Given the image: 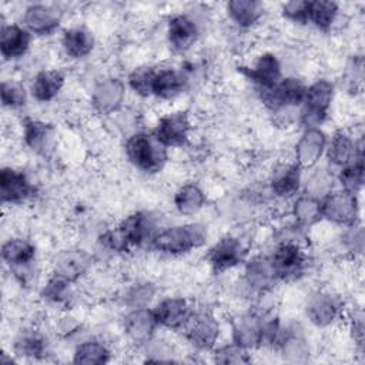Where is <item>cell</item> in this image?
I'll list each match as a JSON object with an SVG mask.
<instances>
[{
  "mask_svg": "<svg viewBox=\"0 0 365 365\" xmlns=\"http://www.w3.org/2000/svg\"><path fill=\"white\" fill-rule=\"evenodd\" d=\"M207 232L200 224L177 225L167 228L153 237L151 244L157 251L165 254H184L205 242Z\"/></svg>",
  "mask_w": 365,
  "mask_h": 365,
  "instance_id": "obj_1",
  "label": "cell"
},
{
  "mask_svg": "<svg viewBox=\"0 0 365 365\" xmlns=\"http://www.w3.org/2000/svg\"><path fill=\"white\" fill-rule=\"evenodd\" d=\"M128 160L140 170L147 173L158 171L167 160L165 147L147 133H135L125 143Z\"/></svg>",
  "mask_w": 365,
  "mask_h": 365,
  "instance_id": "obj_2",
  "label": "cell"
},
{
  "mask_svg": "<svg viewBox=\"0 0 365 365\" xmlns=\"http://www.w3.org/2000/svg\"><path fill=\"white\" fill-rule=\"evenodd\" d=\"M334 96V86L328 80H317L311 84L304 97L302 121L308 128H317L327 117L331 100Z\"/></svg>",
  "mask_w": 365,
  "mask_h": 365,
  "instance_id": "obj_3",
  "label": "cell"
},
{
  "mask_svg": "<svg viewBox=\"0 0 365 365\" xmlns=\"http://www.w3.org/2000/svg\"><path fill=\"white\" fill-rule=\"evenodd\" d=\"M321 215L336 224H355L358 217L356 194L346 190L329 192L321 202Z\"/></svg>",
  "mask_w": 365,
  "mask_h": 365,
  "instance_id": "obj_4",
  "label": "cell"
},
{
  "mask_svg": "<svg viewBox=\"0 0 365 365\" xmlns=\"http://www.w3.org/2000/svg\"><path fill=\"white\" fill-rule=\"evenodd\" d=\"M182 329L187 339L198 349H211L218 338V324L208 312H191Z\"/></svg>",
  "mask_w": 365,
  "mask_h": 365,
  "instance_id": "obj_5",
  "label": "cell"
},
{
  "mask_svg": "<svg viewBox=\"0 0 365 365\" xmlns=\"http://www.w3.org/2000/svg\"><path fill=\"white\" fill-rule=\"evenodd\" d=\"M188 131V115L182 111H175L160 118L154 135L164 147H180L187 141Z\"/></svg>",
  "mask_w": 365,
  "mask_h": 365,
  "instance_id": "obj_6",
  "label": "cell"
},
{
  "mask_svg": "<svg viewBox=\"0 0 365 365\" xmlns=\"http://www.w3.org/2000/svg\"><path fill=\"white\" fill-rule=\"evenodd\" d=\"M91 257L83 250H66L53 259V274L67 282L77 281L90 267Z\"/></svg>",
  "mask_w": 365,
  "mask_h": 365,
  "instance_id": "obj_7",
  "label": "cell"
},
{
  "mask_svg": "<svg viewBox=\"0 0 365 365\" xmlns=\"http://www.w3.org/2000/svg\"><path fill=\"white\" fill-rule=\"evenodd\" d=\"M244 247L235 237H224L207 254V259L215 272L235 267L244 258Z\"/></svg>",
  "mask_w": 365,
  "mask_h": 365,
  "instance_id": "obj_8",
  "label": "cell"
},
{
  "mask_svg": "<svg viewBox=\"0 0 365 365\" xmlns=\"http://www.w3.org/2000/svg\"><path fill=\"white\" fill-rule=\"evenodd\" d=\"M342 311V302L338 297L327 292L315 294L307 304V315L309 321L318 327L332 324Z\"/></svg>",
  "mask_w": 365,
  "mask_h": 365,
  "instance_id": "obj_9",
  "label": "cell"
},
{
  "mask_svg": "<svg viewBox=\"0 0 365 365\" xmlns=\"http://www.w3.org/2000/svg\"><path fill=\"white\" fill-rule=\"evenodd\" d=\"M277 277L288 278L301 272L304 265L302 250L291 241L281 242L269 257Z\"/></svg>",
  "mask_w": 365,
  "mask_h": 365,
  "instance_id": "obj_10",
  "label": "cell"
},
{
  "mask_svg": "<svg viewBox=\"0 0 365 365\" xmlns=\"http://www.w3.org/2000/svg\"><path fill=\"white\" fill-rule=\"evenodd\" d=\"M307 87L304 83L295 77H288L279 80L275 87L267 91V101L274 108L294 107L304 101Z\"/></svg>",
  "mask_w": 365,
  "mask_h": 365,
  "instance_id": "obj_11",
  "label": "cell"
},
{
  "mask_svg": "<svg viewBox=\"0 0 365 365\" xmlns=\"http://www.w3.org/2000/svg\"><path fill=\"white\" fill-rule=\"evenodd\" d=\"M327 138L319 128H307L295 145L297 164L301 168L314 167L325 150Z\"/></svg>",
  "mask_w": 365,
  "mask_h": 365,
  "instance_id": "obj_12",
  "label": "cell"
},
{
  "mask_svg": "<svg viewBox=\"0 0 365 365\" xmlns=\"http://www.w3.org/2000/svg\"><path fill=\"white\" fill-rule=\"evenodd\" d=\"M34 187L23 171L3 168L0 171V195L3 202H21L31 195Z\"/></svg>",
  "mask_w": 365,
  "mask_h": 365,
  "instance_id": "obj_13",
  "label": "cell"
},
{
  "mask_svg": "<svg viewBox=\"0 0 365 365\" xmlns=\"http://www.w3.org/2000/svg\"><path fill=\"white\" fill-rule=\"evenodd\" d=\"M60 19L61 13L56 7L47 4H31L26 9L23 16L26 29L41 36L53 33L58 27Z\"/></svg>",
  "mask_w": 365,
  "mask_h": 365,
  "instance_id": "obj_14",
  "label": "cell"
},
{
  "mask_svg": "<svg viewBox=\"0 0 365 365\" xmlns=\"http://www.w3.org/2000/svg\"><path fill=\"white\" fill-rule=\"evenodd\" d=\"M157 325V319L153 311L147 308H133L131 312L124 318V329L128 338L133 342L144 344L150 342L154 329Z\"/></svg>",
  "mask_w": 365,
  "mask_h": 365,
  "instance_id": "obj_15",
  "label": "cell"
},
{
  "mask_svg": "<svg viewBox=\"0 0 365 365\" xmlns=\"http://www.w3.org/2000/svg\"><path fill=\"white\" fill-rule=\"evenodd\" d=\"M153 312L157 319V324L171 329L182 328L185 321L191 315L190 305L185 299L171 297L163 299Z\"/></svg>",
  "mask_w": 365,
  "mask_h": 365,
  "instance_id": "obj_16",
  "label": "cell"
},
{
  "mask_svg": "<svg viewBox=\"0 0 365 365\" xmlns=\"http://www.w3.org/2000/svg\"><path fill=\"white\" fill-rule=\"evenodd\" d=\"M124 100V84L118 78L98 83L93 93V106L98 113L107 114L117 110Z\"/></svg>",
  "mask_w": 365,
  "mask_h": 365,
  "instance_id": "obj_17",
  "label": "cell"
},
{
  "mask_svg": "<svg viewBox=\"0 0 365 365\" xmlns=\"http://www.w3.org/2000/svg\"><path fill=\"white\" fill-rule=\"evenodd\" d=\"M30 31L17 24H3L0 34V50L6 60L21 57L30 46Z\"/></svg>",
  "mask_w": 365,
  "mask_h": 365,
  "instance_id": "obj_18",
  "label": "cell"
},
{
  "mask_svg": "<svg viewBox=\"0 0 365 365\" xmlns=\"http://www.w3.org/2000/svg\"><path fill=\"white\" fill-rule=\"evenodd\" d=\"M244 73L257 83L265 91L271 90L281 80V66L274 54H262L251 68H245Z\"/></svg>",
  "mask_w": 365,
  "mask_h": 365,
  "instance_id": "obj_19",
  "label": "cell"
},
{
  "mask_svg": "<svg viewBox=\"0 0 365 365\" xmlns=\"http://www.w3.org/2000/svg\"><path fill=\"white\" fill-rule=\"evenodd\" d=\"M264 322L257 315H244L232 327L234 344L248 349L262 344Z\"/></svg>",
  "mask_w": 365,
  "mask_h": 365,
  "instance_id": "obj_20",
  "label": "cell"
},
{
  "mask_svg": "<svg viewBox=\"0 0 365 365\" xmlns=\"http://www.w3.org/2000/svg\"><path fill=\"white\" fill-rule=\"evenodd\" d=\"M197 37L195 23L182 14H177L168 21V41L175 50L188 48Z\"/></svg>",
  "mask_w": 365,
  "mask_h": 365,
  "instance_id": "obj_21",
  "label": "cell"
},
{
  "mask_svg": "<svg viewBox=\"0 0 365 365\" xmlns=\"http://www.w3.org/2000/svg\"><path fill=\"white\" fill-rule=\"evenodd\" d=\"M275 278L278 277L269 257H255L247 264L245 279L250 287L262 291L272 285Z\"/></svg>",
  "mask_w": 365,
  "mask_h": 365,
  "instance_id": "obj_22",
  "label": "cell"
},
{
  "mask_svg": "<svg viewBox=\"0 0 365 365\" xmlns=\"http://www.w3.org/2000/svg\"><path fill=\"white\" fill-rule=\"evenodd\" d=\"M61 44L67 56L73 58H83L91 53L94 38L88 30L83 27H73L64 31Z\"/></svg>",
  "mask_w": 365,
  "mask_h": 365,
  "instance_id": "obj_23",
  "label": "cell"
},
{
  "mask_svg": "<svg viewBox=\"0 0 365 365\" xmlns=\"http://www.w3.org/2000/svg\"><path fill=\"white\" fill-rule=\"evenodd\" d=\"M63 83L64 77L60 71L44 70L36 76L31 84V93L38 101H50L60 93Z\"/></svg>",
  "mask_w": 365,
  "mask_h": 365,
  "instance_id": "obj_24",
  "label": "cell"
},
{
  "mask_svg": "<svg viewBox=\"0 0 365 365\" xmlns=\"http://www.w3.org/2000/svg\"><path fill=\"white\" fill-rule=\"evenodd\" d=\"M150 220L143 212H135L128 215L123 222L117 227L123 238L125 240L127 245H140L143 244L147 237L150 235Z\"/></svg>",
  "mask_w": 365,
  "mask_h": 365,
  "instance_id": "obj_25",
  "label": "cell"
},
{
  "mask_svg": "<svg viewBox=\"0 0 365 365\" xmlns=\"http://www.w3.org/2000/svg\"><path fill=\"white\" fill-rule=\"evenodd\" d=\"M34 247L21 238L9 240L1 247V257L11 268L27 267L34 259Z\"/></svg>",
  "mask_w": 365,
  "mask_h": 365,
  "instance_id": "obj_26",
  "label": "cell"
},
{
  "mask_svg": "<svg viewBox=\"0 0 365 365\" xmlns=\"http://www.w3.org/2000/svg\"><path fill=\"white\" fill-rule=\"evenodd\" d=\"M359 155L362 154H356V144L348 134L338 131L332 137L328 148V158L332 164L345 167L355 161Z\"/></svg>",
  "mask_w": 365,
  "mask_h": 365,
  "instance_id": "obj_27",
  "label": "cell"
},
{
  "mask_svg": "<svg viewBox=\"0 0 365 365\" xmlns=\"http://www.w3.org/2000/svg\"><path fill=\"white\" fill-rule=\"evenodd\" d=\"M24 140L27 145L41 154H46L51 148L53 143V130L48 124L38 120H26L24 121Z\"/></svg>",
  "mask_w": 365,
  "mask_h": 365,
  "instance_id": "obj_28",
  "label": "cell"
},
{
  "mask_svg": "<svg viewBox=\"0 0 365 365\" xmlns=\"http://www.w3.org/2000/svg\"><path fill=\"white\" fill-rule=\"evenodd\" d=\"M230 17L241 27H250L262 16V4L254 0H232L227 4Z\"/></svg>",
  "mask_w": 365,
  "mask_h": 365,
  "instance_id": "obj_29",
  "label": "cell"
},
{
  "mask_svg": "<svg viewBox=\"0 0 365 365\" xmlns=\"http://www.w3.org/2000/svg\"><path fill=\"white\" fill-rule=\"evenodd\" d=\"M184 87L182 76L174 68H163L155 71L153 83V94L160 98H173L181 93Z\"/></svg>",
  "mask_w": 365,
  "mask_h": 365,
  "instance_id": "obj_30",
  "label": "cell"
},
{
  "mask_svg": "<svg viewBox=\"0 0 365 365\" xmlns=\"http://www.w3.org/2000/svg\"><path fill=\"white\" fill-rule=\"evenodd\" d=\"M205 202L202 190L195 184L182 185L174 195V204L180 214L192 215L198 212Z\"/></svg>",
  "mask_w": 365,
  "mask_h": 365,
  "instance_id": "obj_31",
  "label": "cell"
},
{
  "mask_svg": "<svg viewBox=\"0 0 365 365\" xmlns=\"http://www.w3.org/2000/svg\"><path fill=\"white\" fill-rule=\"evenodd\" d=\"M338 14V4L328 0L308 1V20L318 29L328 30Z\"/></svg>",
  "mask_w": 365,
  "mask_h": 365,
  "instance_id": "obj_32",
  "label": "cell"
},
{
  "mask_svg": "<svg viewBox=\"0 0 365 365\" xmlns=\"http://www.w3.org/2000/svg\"><path fill=\"white\" fill-rule=\"evenodd\" d=\"M301 180V167L292 164L279 171L272 180V191L279 197H288L298 191Z\"/></svg>",
  "mask_w": 365,
  "mask_h": 365,
  "instance_id": "obj_33",
  "label": "cell"
},
{
  "mask_svg": "<svg viewBox=\"0 0 365 365\" xmlns=\"http://www.w3.org/2000/svg\"><path fill=\"white\" fill-rule=\"evenodd\" d=\"M108 356H110V352L101 342L87 341L77 346L74 352V362L96 365V364L107 362Z\"/></svg>",
  "mask_w": 365,
  "mask_h": 365,
  "instance_id": "obj_34",
  "label": "cell"
},
{
  "mask_svg": "<svg viewBox=\"0 0 365 365\" xmlns=\"http://www.w3.org/2000/svg\"><path fill=\"white\" fill-rule=\"evenodd\" d=\"M294 217L301 225H311L317 222L321 215V202L318 198H314L311 195H302L299 197L294 204Z\"/></svg>",
  "mask_w": 365,
  "mask_h": 365,
  "instance_id": "obj_35",
  "label": "cell"
},
{
  "mask_svg": "<svg viewBox=\"0 0 365 365\" xmlns=\"http://www.w3.org/2000/svg\"><path fill=\"white\" fill-rule=\"evenodd\" d=\"M14 349L19 355L40 358L46 351V342L43 336L36 332H26L21 334L14 344Z\"/></svg>",
  "mask_w": 365,
  "mask_h": 365,
  "instance_id": "obj_36",
  "label": "cell"
},
{
  "mask_svg": "<svg viewBox=\"0 0 365 365\" xmlns=\"http://www.w3.org/2000/svg\"><path fill=\"white\" fill-rule=\"evenodd\" d=\"M339 181H341L344 190L356 194V191L362 187V182H364V161H362V155H359L351 164L342 167V171L339 174Z\"/></svg>",
  "mask_w": 365,
  "mask_h": 365,
  "instance_id": "obj_37",
  "label": "cell"
},
{
  "mask_svg": "<svg viewBox=\"0 0 365 365\" xmlns=\"http://www.w3.org/2000/svg\"><path fill=\"white\" fill-rule=\"evenodd\" d=\"M281 349L284 358L291 362H302L308 356V345L305 339L298 334H288L284 339H281Z\"/></svg>",
  "mask_w": 365,
  "mask_h": 365,
  "instance_id": "obj_38",
  "label": "cell"
},
{
  "mask_svg": "<svg viewBox=\"0 0 365 365\" xmlns=\"http://www.w3.org/2000/svg\"><path fill=\"white\" fill-rule=\"evenodd\" d=\"M155 77V70L151 67H137L128 76L130 87L140 96L147 97L153 94V83Z\"/></svg>",
  "mask_w": 365,
  "mask_h": 365,
  "instance_id": "obj_39",
  "label": "cell"
},
{
  "mask_svg": "<svg viewBox=\"0 0 365 365\" xmlns=\"http://www.w3.org/2000/svg\"><path fill=\"white\" fill-rule=\"evenodd\" d=\"M332 182L334 178L332 174L328 173V170H315L307 180V192L314 198L327 197L332 190Z\"/></svg>",
  "mask_w": 365,
  "mask_h": 365,
  "instance_id": "obj_40",
  "label": "cell"
},
{
  "mask_svg": "<svg viewBox=\"0 0 365 365\" xmlns=\"http://www.w3.org/2000/svg\"><path fill=\"white\" fill-rule=\"evenodd\" d=\"M155 288L153 284L141 282L133 285L125 294V304L131 308H145V305L153 299Z\"/></svg>",
  "mask_w": 365,
  "mask_h": 365,
  "instance_id": "obj_41",
  "label": "cell"
},
{
  "mask_svg": "<svg viewBox=\"0 0 365 365\" xmlns=\"http://www.w3.org/2000/svg\"><path fill=\"white\" fill-rule=\"evenodd\" d=\"M1 101L4 107L17 108L26 103V90L21 84L16 81L1 83Z\"/></svg>",
  "mask_w": 365,
  "mask_h": 365,
  "instance_id": "obj_42",
  "label": "cell"
},
{
  "mask_svg": "<svg viewBox=\"0 0 365 365\" xmlns=\"http://www.w3.org/2000/svg\"><path fill=\"white\" fill-rule=\"evenodd\" d=\"M215 361L221 364H244L248 362L250 358L247 356L244 348L238 346L237 344H232L218 349L215 352Z\"/></svg>",
  "mask_w": 365,
  "mask_h": 365,
  "instance_id": "obj_43",
  "label": "cell"
},
{
  "mask_svg": "<svg viewBox=\"0 0 365 365\" xmlns=\"http://www.w3.org/2000/svg\"><path fill=\"white\" fill-rule=\"evenodd\" d=\"M68 284L67 281L58 278V277H53L47 285L44 287V297L50 301H54V302H61L64 299H67V295H68Z\"/></svg>",
  "mask_w": 365,
  "mask_h": 365,
  "instance_id": "obj_44",
  "label": "cell"
},
{
  "mask_svg": "<svg viewBox=\"0 0 365 365\" xmlns=\"http://www.w3.org/2000/svg\"><path fill=\"white\" fill-rule=\"evenodd\" d=\"M282 13L289 20L305 23L308 20V1H304V0L288 1L282 6Z\"/></svg>",
  "mask_w": 365,
  "mask_h": 365,
  "instance_id": "obj_45",
  "label": "cell"
},
{
  "mask_svg": "<svg viewBox=\"0 0 365 365\" xmlns=\"http://www.w3.org/2000/svg\"><path fill=\"white\" fill-rule=\"evenodd\" d=\"M344 244L349 251L361 254L364 250V230L352 224L349 230L344 234Z\"/></svg>",
  "mask_w": 365,
  "mask_h": 365,
  "instance_id": "obj_46",
  "label": "cell"
}]
</instances>
